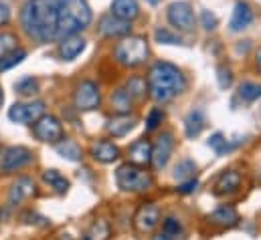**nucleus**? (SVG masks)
Listing matches in <instances>:
<instances>
[{
    "label": "nucleus",
    "mask_w": 261,
    "mask_h": 240,
    "mask_svg": "<svg viewBox=\"0 0 261 240\" xmlns=\"http://www.w3.org/2000/svg\"><path fill=\"white\" fill-rule=\"evenodd\" d=\"M57 2L59 0H27L20 10V22L29 37L39 43L57 39Z\"/></svg>",
    "instance_id": "nucleus-1"
},
{
    "label": "nucleus",
    "mask_w": 261,
    "mask_h": 240,
    "mask_svg": "<svg viewBox=\"0 0 261 240\" xmlns=\"http://www.w3.org/2000/svg\"><path fill=\"white\" fill-rule=\"evenodd\" d=\"M187 89V79L178 67L170 63H156L148 75V91L154 101L166 103Z\"/></svg>",
    "instance_id": "nucleus-2"
},
{
    "label": "nucleus",
    "mask_w": 261,
    "mask_h": 240,
    "mask_svg": "<svg viewBox=\"0 0 261 240\" xmlns=\"http://www.w3.org/2000/svg\"><path fill=\"white\" fill-rule=\"evenodd\" d=\"M91 22V8L87 0L57 2V39H65L87 28Z\"/></svg>",
    "instance_id": "nucleus-3"
},
{
    "label": "nucleus",
    "mask_w": 261,
    "mask_h": 240,
    "mask_svg": "<svg viewBox=\"0 0 261 240\" xmlns=\"http://www.w3.org/2000/svg\"><path fill=\"white\" fill-rule=\"evenodd\" d=\"M116 182L124 192H146L154 186L152 176L136 164H124L116 170Z\"/></svg>",
    "instance_id": "nucleus-4"
},
{
    "label": "nucleus",
    "mask_w": 261,
    "mask_h": 240,
    "mask_svg": "<svg viewBox=\"0 0 261 240\" xmlns=\"http://www.w3.org/2000/svg\"><path fill=\"white\" fill-rule=\"evenodd\" d=\"M148 57V43L142 37H130L116 47V59L126 67H138Z\"/></svg>",
    "instance_id": "nucleus-5"
},
{
    "label": "nucleus",
    "mask_w": 261,
    "mask_h": 240,
    "mask_svg": "<svg viewBox=\"0 0 261 240\" xmlns=\"http://www.w3.org/2000/svg\"><path fill=\"white\" fill-rule=\"evenodd\" d=\"M168 22L174 28L182 31V33L195 31V12H193V6L187 0L172 2L168 6Z\"/></svg>",
    "instance_id": "nucleus-6"
},
{
    "label": "nucleus",
    "mask_w": 261,
    "mask_h": 240,
    "mask_svg": "<svg viewBox=\"0 0 261 240\" xmlns=\"http://www.w3.org/2000/svg\"><path fill=\"white\" fill-rule=\"evenodd\" d=\"M31 162H33V154L27 147H20V145L6 147L2 152V158H0V170L2 172H16V170L29 166Z\"/></svg>",
    "instance_id": "nucleus-7"
},
{
    "label": "nucleus",
    "mask_w": 261,
    "mask_h": 240,
    "mask_svg": "<svg viewBox=\"0 0 261 240\" xmlns=\"http://www.w3.org/2000/svg\"><path fill=\"white\" fill-rule=\"evenodd\" d=\"M35 135L45 143H59L63 139V127L57 117L41 115L35 123Z\"/></svg>",
    "instance_id": "nucleus-8"
},
{
    "label": "nucleus",
    "mask_w": 261,
    "mask_h": 240,
    "mask_svg": "<svg viewBox=\"0 0 261 240\" xmlns=\"http://www.w3.org/2000/svg\"><path fill=\"white\" fill-rule=\"evenodd\" d=\"M101 101V95H99V89L93 81H83L77 85V91H75V107L79 111H91L99 105Z\"/></svg>",
    "instance_id": "nucleus-9"
},
{
    "label": "nucleus",
    "mask_w": 261,
    "mask_h": 240,
    "mask_svg": "<svg viewBox=\"0 0 261 240\" xmlns=\"http://www.w3.org/2000/svg\"><path fill=\"white\" fill-rule=\"evenodd\" d=\"M41 115H45V103L33 101V103H14L8 109V119L14 123H33Z\"/></svg>",
    "instance_id": "nucleus-10"
},
{
    "label": "nucleus",
    "mask_w": 261,
    "mask_h": 240,
    "mask_svg": "<svg viewBox=\"0 0 261 240\" xmlns=\"http://www.w3.org/2000/svg\"><path fill=\"white\" fill-rule=\"evenodd\" d=\"M172 149H174V139H172V133L166 131L152 145V160H150V164L154 166V170H162L168 164V160L172 156Z\"/></svg>",
    "instance_id": "nucleus-11"
},
{
    "label": "nucleus",
    "mask_w": 261,
    "mask_h": 240,
    "mask_svg": "<svg viewBox=\"0 0 261 240\" xmlns=\"http://www.w3.org/2000/svg\"><path fill=\"white\" fill-rule=\"evenodd\" d=\"M158 222H160V210L152 202L142 204L134 216V226L138 232H150L158 226Z\"/></svg>",
    "instance_id": "nucleus-12"
},
{
    "label": "nucleus",
    "mask_w": 261,
    "mask_h": 240,
    "mask_svg": "<svg viewBox=\"0 0 261 240\" xmlns=\"http://www.w3.org/2000/svg\"><path fill=\"white\" fill-rule=\"evenodd\" d=\"M130 22L128 20H122L114 14H106L101 20H99V31L101 35L106 37H128L130 35Z\"/></svg>",
    "instance_id": "nucleus-13"
},
{
    "label": "nucleus",
    "mask_w": 261,
    "mask_h": 240,
    "mask_svg": "<svg viewBox=\"0 0 261 240\" xmlns=\"http://www.w3.org/2000/svg\"><path fill=\"white\" fill-rule=\"evenodd\" d=\"M251 22H253V10H251V6L247 2H237L235 4V10H233V16L229 20V28L233 33H241Z\"/></svg>",
    "instance_id": "nucleus-14"
},
{
    "label": "nucleus",
    "mask_w": 261,
    "mask_h": 240,
    "mask_svg": "<svg viewBox=\"0 0 261 240\" xmlns=\"http://www.w3.org/2000/svg\"><path fill=\"white\" fill-rule=\"evenodd\" d=\"M35 194V182L31 178H18V180L12 184L10 188V194H8V206H16L20 204L22 200H27L29 196Z\"/></svg>",
    "instance_id": "nucleus-15"
},
{
    "label": "nucleus",
    "mask_w": 261,
    "mask_h": 240,
    "mask_svg": "<svg viewBox=\"0 0 261 240\" xmlns=\"http://www.w3.org/2000/svg\"><path fill=\"white\" fill-rule=\"evenodd\" d=\"M208 220H211L213 224H217V226L233 228V226L239 224V212H237L233 206H221V208H217V210L208 216Z\"/></svg>",
    "instance_id": "nucleus-16"
},
{
    "label": "nucleus",
    "mask_w": 261,
    "mask_h": 240,
    "mask_svg": "<svg viewBox=\"0 0 261 240\" xmlns=\"http://www.w3.org/2000/svg\"><path fill=\"white\" fill-rule=\"evenodd\" d=\"M85 51V39L77 37V35H71V37H65L59 45V55L65 61H73L77 59L81 53Z\"/></svg>",
    "instance_id": "nucleus-17"
},
{
    "label": "nucleus",
    "mask_w": 261,
    "mask_h": 240,
    "mask_svg": "<svg viewBox=\"0 0 261 240\" xmlns=\"http://www.w3.org/2000/svg\"><path fill=\"white\" fill-rule=\"evenodd\" d=\"M91 156H93V160H97L101 164H112V162H116L120 158V149L112 141H106L103 139V141H97L91 147Z\"/></svg>",
    "instance_id": "nucleus-18"
},
{
    "label": "nucleus",
    "mask_w": 261,
    "mask_h": 240,
    "mask_svg": "<svg viewBox=\"0 0 261 240\" xmlns=\"http://www.w3.org/2000/svg\"><path fill=\"white\" fill-rule=\"evenodd\" d=\"M112 14L118 16V18H122V20L132 22L140 14L138 0H114L112 2Z\"/></svg>",
    "instance_id": "nucleus-19"
},
{
    "label": "nucleus",
    "mask_w": 261,
    "mask_h": 240,
    "mask_svg": "<svg viewBox=\"0 0 261 240\" xmlns=\"http://www.w3.org/2000/svg\"><path fill=\"white\" fill-rule=\"evenodd\" d=\"M152 240H187L185 228L176 218H166L162 224V230Z\"/></svg>",
    "instance_id": "nucleus-20"
},
{
    "label": "nucleus",
    "mask_w": 261,
    "mask_h": 240,
    "mask_svg": "<svg viewBox=\"0 0 261 240\" xmlns=\"http://www.w3.org/2000/svg\"><path fill=\"white\" fill-rule=\"evenodd\" d=\"M239 186H241V176H239V172L229 170V172H223V174L219 176V180L215 184V194H231V192H235Z\"/></svg>",
    "instance_id": "nucleus-21"
},
{
    "label": "nucleus",
    "mask_w": 261,
    "mask_h": 240,
    "mask_svg": "<svg viewBox=\"0 0 261 240\" xmlns=\"http://www.w3.org/2000/svg\"><path fill=\"white\" fill-rule=\"evenodd\" d=\"M150 160H152V145L146 139L136 141L130 147V164L146 166V164H150Z\"/></svg>",
    "instance_id": "nucleus-22"
},
{
    "label": "nucleus",
    "mask_w": 261,
    "mask_h": 240,
    "mask_svg": "<svg viewBox=\"0 0 261 240\" xmlns=\"http://www.w3.org/2000/svg\"><path fill=\"white\" fill-rule=\"evenodd\" d=\"M204 113L200 111V109H193L189 115H187V119H185V131H187V137H196V135H200V131L204 129Z\"/></svg>",
    "instance_id": "nucleus-23"
},
{
    "label": "nucleus",
    "mask_w": 261,
    "mask_h": 240,
    "mask_svg": "<svg viewBox=\"0 0 261 240\" xmlns=\"http://www.w3.org/2000/svg\"><path fill=\"white\" fill-rule=\"evenodd\" d=\"M134 125H136V119H134V117L120 115V117H116V119L110 121L108 131H110L114 137H124L128 131H132V129H134Z\"/></svg>",
    "instance_id": "nucleus-24"
},
{
    "label": "nucleus",
    "mask_w": 261,
    "mask_h": 240,
    "mask_svg": "<svg viewBox=\"0 0 261 240\" xmlns=\"http://www.w3.org/2000/svg\"><path fill=\"white\" fill-rule=\"evenodd\" d=\"M110 232H112L110 222L101 218V220H95V222L87 228V232L83 234V240H108L110 238Z\"/></svg>",
    "instance_id": "nucleus-25"
},
{
    "label": "nucleus",
    "mask_w": 261,
    "mask_h": 240,
    "mask_svg": "<svg viewBox=\"0 0 261 240\" xmlns=\"http://www.w3.org/2000/svg\"><path fill=\"white\" fill-rule=\"evenodd\" d=\"M112 105H114V109H116L120 115H126V113H130L132 97L128 95V91H126V89H120V91H116V93L112 95Z\"/></svg>",
    "instance_id": "nucleus-26"
},
{
    "label": "nucleus",
    "mask_w": 261,
    "mask_h": 240,
    "mask_svg": "<svg viewBox=\"0 0 261 240\" xmlns=\"http://www.w3.org/2000/svg\"><path fill=\"white\" fill-rule=\"evenodd\" d=\"M57 152H59V156H63L69 162L81 160V149H79V145H77L75 141H71V139H61V141L57 143Z\"/></svg>",
    "instance_id": "nucleus-27"
},
{
    "label": "nucleus",
    "mask_w": 261,
    "mask_h": 240,
    "mask_svg": "<svg viewBox=\"0 0 261 240\" xmlns=\"http://www.w3.org/2000/svg\"><path fill=\"white\" fill-rule=\"evenodd\" d=\"M43 180L47 182L57 194H65L67 188H69V182L65 180V176H61L57 170H47V172L43 174Z\"/></svg>",
    "instance_id": "nucleus-28"
},
{
    "label": "nucleus",
    "mask_w": 261,
    "mask_h": 240,
    "mask_svg": "<svg viewBox=\"0 0 261 240\" xmlns=\"http://www.w3.org/2000/svg\"><path fill=\"white\" fill-rule=\"evenodd\" d=\"M239 99H243V101H255V99H259L261 97V85L259 83H251V81H245V83H241L239 85Z\"/></svg>",
    "instance_id": "nucleus-29"
},
{
    "label": "nucleus",
    "mask_w": 261,
    "mask_h": 240,
    "mask_svg": "<svg viewBox=\"0 0 261 240\" xmlns=\"http://www.w3.org/2000/svg\"><path fill=\"white\" fill-rule=\"evenodd\" d=\"M195 174H196V164L191 162V160H182V162H178V166L174 168V178L180 182L195 178Z\"/></svg>",
    "instance_id": "nucleus-30"
},
{
    "label": "nucleus",
    "mask_w": 261,
    "mask_h": 240,
    "mask_svg": "<svg viewBox=\"0 0 261 240\" xmlns=\"http://www.w3.org/2000/svg\"><path fill=\"white\" fill-rule=\"evenodd\" d=\"M126 91H128V95H130L132 99H142L146 95V91H148V85H146L144 79L132 77L130 81H128V85H126Z\"/></svg>",
    "instance_id": "nucleus-31"
},
{
    "label": "nucleus",
    "mask_w": 261,
    "mask_h": 240,
    "mask_svg": "<svg viewBox=\"0 0 261 240\" xmlns=\"http://www.w3.org/2000/svg\"><path fill=\"white\" fill-rule=\"evenodd\" d=\"M24 57H27V51H22V49H14V51L6 53V55L0 59V71H6V69L14 67V65H18V63H22Z\"/></svg>",
    "instance_id": "nucleus-32"
},
{
    "label": "nucleus",
    "mask_w": 261,
    "mask_h": 240,
    "mask_svg": "<svg viewBox=\"0 0 261 240\" xmlns=\"http://www.w3.org/2000/svg\"><path fill=\"white\" fill-rule=\"evenodd\" d=\"M208 145H211L219 156H223L225 152H229V149L235 147V143H229V139H225L223 133H215V135L208 139Z\"/></svg>",
    "instance_id": "nucleus-33"
},
{
    "label": "nucleus",
    "mask_w": 261,
    "mask_h": 240,
    "mask_svg": "<svg viewBox=\"0 0 261 240\" xmlns=\"http://www.w3.org/2000/svg\"><path fill=\"white\" fill-rule=\"evenodd\" d=\"M14 89H16V93H20V95H35V93L39 91V83H37V79H33V77H24V79H20V81L14 85Z\"/></svg>",
    "instance_id": "nucleus-34"
},
{
    "label": "nucleus",
    "mask_w": 261,
    "mask_h": 240,
    "mask_svg": "<svg viewBox=\"0 0 261 240\" xmlns=\"http://www.w3.org/2000/svg\"><path fill=\"white\" fill-rule=\"evenodd\" d=\"M154 39H156V43H160V45H180V43H182L180 37L174 35V33H170L168 28H158V31L154 33Z\"/></svg>",
    "instance_id": "nucleus-35"
},
{
    "label": "nucleus",
    "mask_w": 261,
    "mask_h": 240,
    "mask_svg": "<svg viewBox=\"0 0 261 240\" xmlns=\"http://www.w3.org/2000/svg\"><path fill=\"white\" fill-rule=\"evenodd\" d=\"M14 49H16V37L10 33H0V59Z\"/></svg>",
    "instance_id": "nucleus-36"
},
{
    "label": "nucleus",
    "mask_w": 261,
    "mask_h": 240,
    "mask_svg": "<svg viewBox=\"0 0 261 240\" xmlns=\"http://www.w3.org/2000/svg\"><path fill=\"white\" fill-rule=\"evenodd\" d=\"M162 119H164V111L162 109H152L150 115H148V119H146V129L148 131H154L162 123Z\"/></svg>",
    "instance_id": "nucleus-37"
},
{
    "label": "nucleus",
    "mask_w": 261,
    "mask_h": 240,
    "mask_svg": "<svg viewBox=\"0 0 261 240\" xmlns=\"http://www.w3.org/2000/svg\"><path fill=\"white\" fill-rule=\"evenodd\" d=\"M200 22H202L204 31H215V28H217V24H219L217 16H215L211 10H206V8L200 12Z\"/></svg>",
    "instance_id": "nucleus-38"
},
{
    "label": "nucleus",
    "mask_w": 261,
    "mask_h": 240,
    "mask_svg": "<svg viewBox=\"0 0 261 240\" xmlns=\"http://www.w3.org/2000/svg\"><path fill=\"white\" fill-rule=\"evenodd\" d=\"M219 75H217V79H219V87L221 89H227L229 85H231V81H233V77H231V71L229 69H225V67H219V71H217Z\"/></svg>",
    "instance_id": "nucleus-39"
},
{
    "label": "nucleus",
    "mask_w": 261,
    "mask_h": 240,
    "mask_svg": "<svg viewBox=\"0 0 261 240\" xmlns=\"http://www.w3.org/2000/svg\"><path fill=\"white\" fill-rule=\"evenodd\" d=\"M196 186H198V182H196V178H191V180H185L180 186H178V192L180 194H191V192H195Z\"/></svg>",
    "instance_id": "nucleus-40"
},
{
    "label": "nucleus",
    "mask_w": 261,
    "mask_h": 240,
    "mask_svg": "<svg viewBox=\"0 0 261 240\" xmlns=\"http://www.w3.org/2000/svg\"><path fill=\"white\" fill-rule=\"evenodd\" d=\"M8 20H10V10H8V6H6V4H2V2H0V26H2V24H6Z\"/></svg>",
    "instance_id": "nucleus-41"
},
{
    "label": "nucleus",
    "mask_w": 261,
    "mask_h": 240,
    "mask_svg": "<svg viewBox=\"0 0 261 240\" xmlns=\"http://www.w3.org/2000/svg\"><path fill=\"white\" fill-rule=\"evenodd\" d=\"M257 67H259V71H261V49L257 51Z\"/></svg>",
    "instance_id": "nucleus-42"
},
{
    "label": "nucleus",
    "mask_w": 261,
    "mask_h": 240,
    "mask_svg": "<svg viewBox=\"0 0 261 240\" xmlns=\"http://www.w3.org/2000/svg\"><path fill=\"white\" fill-rule=\"evenodd\" d=\"M2 101H4V95H2V87H0V105H2Z\"/></svg>",
    "instance_id": "nucleus-43"
},
{
    "label": "nucleus",
    "mask_w": 261,
    "mask_h": 240,
    "mask_svg": "<svg viewBox=\"0 0 261 240\" xmlns=\"http://www.w3.org/2000/svg\"><path fill=\"white\" fill-rule=\"evenodd\" d=\"M148 2H150V4H158L160 0H148Z\"/></svg>",
    "instance_id": "nucleus-44"
},
{
    "label": "nucleus",
    "mask_w": 261,
    "mask_h": 240,
    "mask_svg": "<svg viewBox=\"0 0 261 240\" xmlns=\"http://www.w3.org/2000/svg\"><path fill=\"white\" fill-rule=\"evenodd\" d=\"M259 119H261V107H259Z\"/></svg>",
    "instance_id": "nucleus-45"
}]
</instances>
